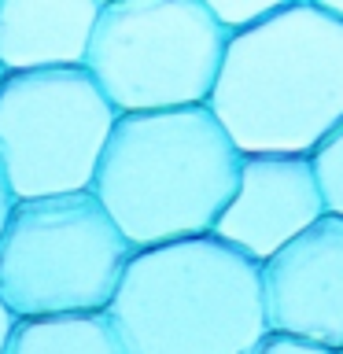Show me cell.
<instances>
[{
	"label": "cell",
	"instance_id": "obj_1",
	"mask_svg": "<svg viewBox=\"0 0 343 354\" xmlns=\"http://www.w3.org/2000/svg\"><path fill=\"white\" fill-rule=\"evenodd\" d=\"M207 111L240 155L310 159L343 122V22L317 0H284L225 41Z\"/></svg>",
	"mask_w": 343,
	"mask_h": 354
},
{
	"label": "cell",
	"instance_id": "obj_2",
	"mask_svg": "<svg viewBox=\"0 0 343 354\" xmlns=\"http://www.w3.org/2000/svg\"><path fill=\"white\" fill-rule=\"evenodd\" d=\"M240 159L207 107L118 115L93 196L133 251L210 236Z\"/></svg>",
	"mask_w": 343,
	"mask_h": 354
},
{
	"label": "cell",
	"instance_id": "obj_3",
	"mask_svg": "<svg viewBox=\"0 0 343 354\" xmlns=\"http://www.w3.org/2000/svg\"><path fill=\"white\" fill-rule=\"evenodd\" d=\"M107 317L129 354H251L270 336L262 266L214 236L133 251Z\"/></svg>",
	"mask_w": 343,
	"mask_h": 354
},
{
	"label": "cell",
	"instance_id": "obj_4",
	"mask_svg": "<svg viewBox=\"0 0 343 354\" xmlns=\"http://www.w3.org/2000/svg\"><path fill=\"white\" fill-rule=\"evenodd\" d=\"M129 259L93 192L19 199L0 236V303L15 321L107 314Z\"/></svg>",
	"mask_w": 343,
	"mask_h": 354
},
{
	"label": "cell",
	"instance_id": "obj_5",
	"mask_svg": "<svg viewBox=\"0 0 343 354\" xmlns=\"http://www.w3.org/2000/svg\"><path fill=\"white\" fill-rule=\"evenodd\" d=\"M225 33L203 0H107L85 71L118 115L207 107Z\"/></svg>",
	"mask_w": 343,
	"mask_h": 354
},
{
	"label": "cell",
	"instance_id": "obj_6",
	"mask_svg": "<svg viewBox=\"0 0 343 354\" xmlns=\"http://www.w3.org/2000/svg\"><path fill=\"white\" fill-rule=\"evenodd\" d=\"M118 111L85 66L4 74L0 166L15 199L93 192Z\"/></svg>",
	"mask_w": 343,
	"mask_h": 354
},
{
	"label": "cell",
	"instance_id": "obj_7",
	"mask_svg": "<svg viewBox=\"0 0 343 354\" xmlns=\"http://www.w3.org/2000/svg\"><path fill=\"white\" fill-rule=\"evenodd\" d=\"M270 336L343 354V218L325 214L262 266Z\"/></svg>",
	"mask_w": 343,
	"mask_h": 354
},
{
	"label": "cell",
	"instance_id": "obj_8",
	"mask_svg": "<svg viewBox=\"0 0 343 354\" xmlns=\"http://www.w3.org/2000/svg\"><path fill=\"white\" fill-rule=\"evenodd\" d=\"M325 218L317 177L310 159L295 155H243L240 177L210 236L266 266L277 251L299 240Z\"/></svg>",
	"mask_w": 343,
	"mask_h": 354
},
{
	"label": "cell",
	"instance_id": "obj_9",
	"mask_svg": "<svg viewBox=\"0 0 343 354\" xmlns=\"http://www.w3.org/2000/svg\"><path fill=\"white\" fill-rule=\"evenodd\" d=\"M100 8V0H0V71L85 66Z\"/></svg>",
	"mask_w": 343,
	"mask_h": 354
},
{
	"label": "cell",
	"instance_id": "obj_10",
	"mask_svg": "<svg viewBox=\"0 0 343 354\" xmlns=\"http://www.w3.org/2000/svg\"><path fill=\"white\" fill-rule=\"evenodd\" d=\"M4 354H129L107 314L19 321Z\"/></svg>",
	"mask_w": 343,
	"mask_h": 354
},
{
	"label": "cell",
	"instance_id": "obj_11",
	"mask_svg": "<svg viewBox=\"0 0 343 354\" xmlns=\"http://www.w3.org/2000/svg\"><path fill=\"white\" fill-rule=\"evenodd\" d=\"M310 166H314L321 199H325V214L343 218V122L314 148Z\"/></svg>",
	"mask_w": 343,
	"mask_h": 354
},
{
	"label": "cell",
	"instance_id": "obj_12",
	"mask_svg": "<svg viewBox=\"0 0 343 354\" xmlns=\"http://www.w3.org/2000/svg\"><path fill=\"white\" fill-rule=\"evenodd\" d=\"M203 4L229 41V37H240V33L254 30L259 22H266L284 0H203Z\"/></svg>",
	"mask_w": 343,
	"mask_h": 354
},
{
	"label": "cell",
	"instance_id": "obj_13",
	"mask_svg": "<svg viewBox=\"0 0 343 354\" xmlns=\"http://www.w3.org/2000/svg\"><path fill=\"white\" fill-rule=\"evenodd\" d=\"M251 354H332V351L310 347V343H299V339H288V336H266Z\"/></svg>",
	"mask_w": 343,
	"mask_h": 354
},
{
	"label": "cell",
	"instance_id": "obj_14",
	"mask_svg": "<svg viewBox=\"0 0 343 354\" xmlns=\"http://www.w3.org/2000/svg\"><path fill=\"white\" fill-rule=\"evenodd\" d=\"M15 192H11V185H8V177H4V166H0V236H4V225H8V218H11V210H15Z\"/></svg>",
	"mask_w": 343,
	"mask_h": 354
},
{
	"label": "cell",
	"instance_id": "obj_15",
	"mask_svg": "<svg viewBox=\"0 0 343 354\" xmlns=\"http://www.w3.org/2000/svg\"><path fill=\"white\" fill-rule=\"evenodd\" d=\"M15 325H19L15 314H11V310H8L4 303H0V354L8 351V343H11V332H15Z\"/></svg>",
	"mask_w": 343,
	"mask_h": 354
},
{
	"label": "cell",
	"instance_id": "obj_16",
	"mask_svg": "<svg viewBox=\"0 0 343 354\" xmlns=\"http://www.w3.org/2000/svg\"><path fill=\"white\" fill-rule=\"evenodd\" d=\"M321 4V11H325V15H332L336 22H343V0H317Z\"/></svg>",
	"mask_w": 343,
	"mask_h": 354
},
{
	"label": "cell",
	"instance_id": "obj_17",
	"mask_svg": "<svg viewBox=\"0 0 343 354\" xmlns=\"http://www.w3.org/2000/svg\"><path fill=\"white\" fill-rule=\"evenodd\" d=\"M0 82H4V71H0Z\"/></svg>",
	"mask_w": 343,
	"mask_h": 354
}]
</instances>
